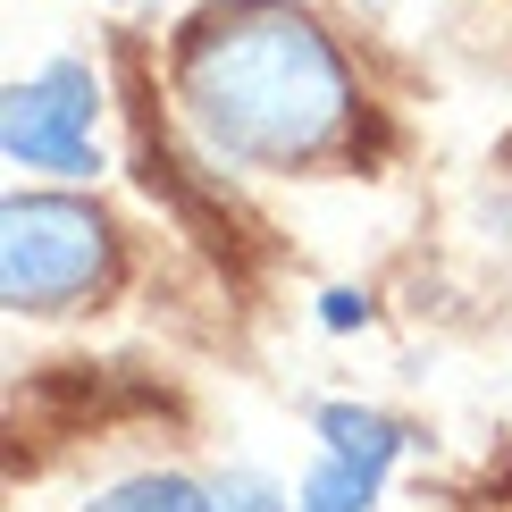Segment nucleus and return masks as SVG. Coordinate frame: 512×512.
Here are the masks:
<instances>
[{
    "instance_id": "obj_5",
    "label": "nucleus",
    "mask_w": 512,
    "mask_h": 512,
    "mask_svg": "<svg viewBox=\"0 0 512 512\" xmlns=\"http://www.w3.org/2000/svg\"><path fill=\"white\" fill-rule=\"evenodd\" d=\"M370 504H378V471H361V462L319 445V462L294 487V512H370Z\"/></svg>"
},
{
    "instance_id": "obj_3",
    "label": "nucleus",
    "mask_w": 512,
    "mask_h": 512,
    "mask_svg": "<svg viewBox=\"0 0 512 512\" xmlns=\"http://www.w3.org/2000/svg\"><path fill=\"white\" fill-rule=\"evenodd\" d=\"M93 118H101V84L76 59H51L42 76L9 84L0 101V143H9L17 168H42V177H93Z\"/></svg>"
},
{
    "instance_id": "obj_7",
    "label": "nucleus",
    "mask_w": 512,
    "mask_h": 512,
    "mask_svg": "<svg viewBox=\"0 0 512 512\" xmlns=\"http://www.w3.org/2000/svg\"><path fill=\"white\" fill-rule=\"evenodd\" d=\"M219 512H286V504H277V487H269V479H252V471H236V479L219 487Z\"/></svg>"
},
{
    "instance_id": "obj_6",
    "label": "nucleus",
    "mask_w": 512,
    "mask_h": 512,
    "mask_svg": "<svg viewBox=\"0 0 512 512\" xmlns=\"http://www.w3.org/2000/svg\"><path fill=\"white\" fill-rule=\"evenodd\" d=\"M84 512H219V496H202L194 479H168V471H152V479H118L110 496H93Z\"/></svg>"
},
{
    "instance_id": "obj_1",
    "label": "nucleus",
    "mask_w": 512,
    "mask_h": 512,
    "mask_svg": "<svg viewBox=\"0 0 512 512\" xmlns=\"http://www.w3.org/2000/svg\"><path fill=\"white\" fill-rule=\"evenodd\" d=\"M177 93L210 152L252 168H294L328 152L353 110L328 34L294 9H252V17L202 26L177 59Z\"/></svg>"
},
{
    "instance_id": "obj_4",
    "label": "nucleus",
    "mask_w": 512,
    "mask_h": 512,
    "mask_svg": "<svg viewBox=\"0 0 512 512\" xmlns=\"http://www.w3.org/2000/svg\"><path fill=\"white\" fill-rule=\"evenodd\" d=\"M319 445H328V454H345V462H361V471H378L387 479L395 471V454H403V429L387 412H370V403H319Z\"/></svg>"
},
{
    "instance_id": "obj_8",
    "label": "nucleus",
    "mask_w": 512,
    "mask_h": 512,
    "mask_svg": "<svg viewBox=\"0 0 512 512\" xmlns=\"http://www.w3.org/2000/svg\"><path fill=\"white\" fill-rule=\"evenodd\" d=\"M319 319H328V328H361V319H370V303H361L353 286H328V294H319Z\"/></svg>"
},
{
    "instance_id": "obj_2",
    "label": "nucleus",
    "mask_w": 512,
    "mask_h": 512,
    "mask_svg": "<svg viewBox=\"0 0 512 512\" xmlns=\"http://www.w3.org/2000/svg\"><path fill=\"white\" fill-rule=\"evenodd\" d=\"M110 219L68 194H17L0 210V294L17 311H68L110 277Z\"/></svg>"
}]
</instances>
